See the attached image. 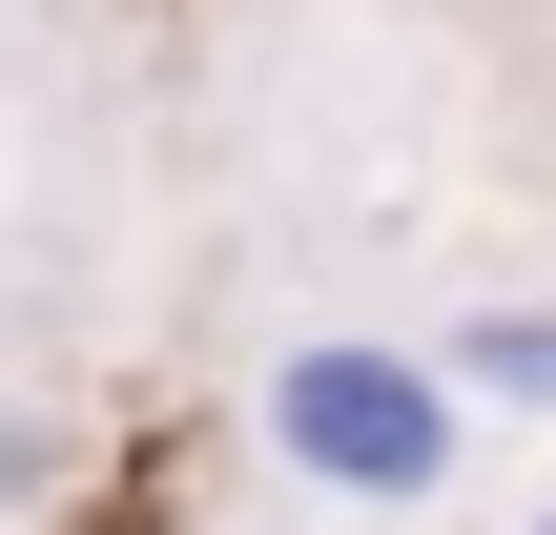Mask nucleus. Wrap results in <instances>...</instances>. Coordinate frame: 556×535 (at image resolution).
Returning <instances> with one entry per match:
<instances>
[{"label": "nucleus", "instance_id": "obj_3", "mask_svg": "<svg viewBox=\"0 0 556 535\" xmlns=\"http://www.w3.org/2000/svg\"><path fill=\"white\" fill-rule=\"evenodd\" d=\"M536 535H556V515H536Z\"/></svg>", "mask_w": 556, "mask_h": 535}, {"label": "nucleus", "instance_id": "obj_2", "mask_svg": "<svg viewBox=\"0 0 556 535\" xmlns=\"http://www.w3.org/2000/svg\"><path fill=\"white\" fill-rule=\"evenodd\" d=\"M454 392L475 412H556V309H454Z\"/></svg>", "mask_w": 556, "mask_h": 535}, {"label": "nucleus", "instance_id": "obj_1", "mask_svg": "<svg viewBox=\"0 0 556 535\" xmlns=\"http://www.w3.org/2000/svg\"><path fill=\"white\" fill-rule=\"evenodd\" d=\"M248 433H268V474H289V495L413 515V495H454V454H475V392H454V351H392V330H309V351L248 392Z\"/></svg>", "mask_w": 556, "mask_h": 535}]
</instances>
